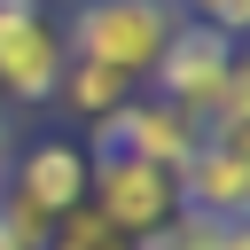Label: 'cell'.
<instances>
[{
  "label": "cell",
  "instance_id": "obj_1",
  "mask_svg": "<svg viewBox=\"0 0 250 250\" xmlns=\"http://www.w3.org/2000/svg\"><path fill=\"white\" fill-rule=\"evenodd\" d=\"M180 23H188L180 0H70V16L55 31H62V55L109 62L117 78L148 86V70H156V55H164V39Z\"/></svg>",
  "mask_w": 250,
  "mask_h": 250
},
{
  "label": "cell",
  "instance_id": "obj_2",
  "mask_svg": "<svg viewBox=\"0 0 250 250\" xmlns=\"http://www.w3.org/2000/svg\"><path fill=\"white\" fill-rule=\"evenodd\" d=\"M86 203H94L125 242H148L156 227H172L180 188H172V172H156V164H141V156H125V148H86Z\"/></svg>",
  "mask_w": 250,
  "mask_h": 250
},
{
  "label": "cell",
  "instance_id": "obj_3",
  "mask_svg": "<svg viewBox=\"0 0 250 250\" xmlns=\"http://www.w3.org/2000/svg\"><path fill=\"white\" fill-rule=\"evenodd\" d=\"M242 62V39H227V31H211V23H180L172 39H164V55H156V70H148V86L141 94H156V102H172V109H188L195 125H203V109H211V94H219V78Z\"/></svg>",
  "mask_w": 250,
  "mask_h": 250
},
{
  "label": "cell",
  "instance_id": "obj_4",
  "mask_svg": "<svg viewBox=\"0 0 250 250\" xmlns=\"http://www.w3.org/2000/svg\"><path fill=\"white\" fill-rule=\"evenodd\" d=\"M195 141H203V125H195L188 109L156 102V94H133L117 117L94 125V148H125V156H141V164H156V172H180V164L195 156Z\"/></svg>",
  "mask_w": 250,
  "mask_h": 250
},
{
  "label": "cell",
  "instance_id": "obj_5",
  "mask_svg": "<svg viewBox=\"0 0 250 250\" xmlns=\"http://www.w3.org/2000/svg\"><path fill=\"white\" fill-rule=\"evenodd\" d=\"M62 31L55 16H23V23H0V94L8 109H47L55 102V78H62Z\"/></svg>",
  "mask_w": 250,
  "mask_h": 250
},
{
  "label": "cell",
  "instance_id": "obj_6",
  "mask_svg": "<svg viewBox=\"0 0 250 250\" xmlns=\"http://www.w3.org/2000/svg\"><path fill=\"white\" fill-rule=\"evenodd\" d=\"M172 188H180V211L195 219H250V148L203 133L195 156L172 172Z\"/></svg>",
  "mask_w": 250,
  "mask_h": 250
},
{
  "label": "cell",
  "instance_id": "obj_7",
  "mask_svg": "<svg viewBox=\"0 0 250 250\" xmlns=\"http://www.w3.org/2000/svg\"><path fill=\"white\" fill-rule=\"evenodd\" d=\"M8 188H16L31 211L62 219V211L86 203V148H78V141H31V148L8 156Z\"/></svg>",
  "mask_w": 250,
  "mask_h": 250
},
{
  "label": "cell",
  "instance_id": "obj_8",
  "mask_svg": "<svg viewBox=\"0 0 250 250\" xmlns=\"http://www.w3.org/2000/svg\"><path fill=\"white\" fill-rule=\"evenodd\" d=\"M133 94H141L133 78H117L109 62H78V55H70V62H62V78H55V102H62L78 125H102V117H117Z\"/></svg>",
  "mask_w": 250,
  "mask_h": 250
},
{
  "label": "cell",
  "instance_id": "obj_9",
  "mask_svg": "<svg viewBox=\"0 0 250 250\" xmlns=\"http://www.w3.org/2000/svg\"><path fill=\"white\" fill-rule=\"evenodd\" d=\"M47 250H133V242H125L94 203H78V211H62V219L47 227Z\"/></svg>",
  "mask_w": 250,
  "mask_h": 250
},
{
  "label": "cell",
  "instance_id": "obj_10",
  "mask_svg": "<svg viewBox=\"0 0 250 250\" xmlns=\"http://www.w3.org/2000/svg\"><path fill=\"white\" fill-rule=\"evenodd\" d=\"M47 227H55V219H47V211H31L16 188L0 195V234H8V250H47Z\"/></svg>",
  "mask_w": 250,
  "mask_h": 250
},
{
  "label": "cell",
  "instance_id": "obj_11",
  "mask_svg": "<svg viewBox=\"0 0 250 250\" xmlns=\"http://www.w3.org/2000/svg\"><path fill=\"white\" fill-rule=\"evenodd\" d=\"M16 156V109H8V94H0V164Z\"/></svg>",
  "mask_w": 250,
  "mask_h": 250
},
{
  "label": "cell",
  "instance_id": "obj_12",
  "mask_svg": "<svg viewBox=\"0 0 250 250\" xmlns=\"http://www.w3.org/2000/svg\"><path fill=\"white\" fill-rule=\"evenodd\" d=\"M0 195H8V164H0Z\"/></svg>",
  "mask_w": 250,
  "mask_h": 250
},
{
  "label": "cell",
  "instance_id": "obj_13",
  "mask_svg": "<svg viewBox=\"0 0 250 250\" xmlns=\"http://www.w3.org/2000/svg\"><path fill=\"white\" fill-rule=\"evenodd\" d=\"M0 250H8V234H0Z\"/></svg>",
  "mask_w": 250,
  "mask_h": 250
}]
</instances>
